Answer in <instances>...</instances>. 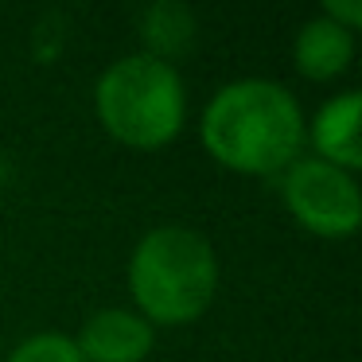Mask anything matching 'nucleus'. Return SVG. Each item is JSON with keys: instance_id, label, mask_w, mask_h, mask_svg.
<instances>
[{"instance_id": "1", "label": "nucleus", "mask_w": 362, "mask_h": 362, "mask_svg": "<svg viewBox=\"0 0 362 362\" xmlns=\"http://www.w3.org/2000/svg\"><path fill=\"white\" fill-rule=\"evenodd\" d=\"M304 110L300 102L269 78H238L226 82L203 110L206 152L222 168L245 175L284 172L304 148Z\"/></svg>"}, {"instance_id": "2", "label": "nucleus", "mask_w": 362, "mask_h": 362, "mask_svg": "<svg viewBox=\"0 0 362 362\" xmlns=\"http://www.w3.org/2000/svg\"><path fill=\"white\" fill-rule=\"evenodd\" d=\"M218 257L199 230L156 226L129 257V292L148 323H191L211 308Z\"/></svg>"}, {"instance_id": "3", "label": "nucleus", "mask_w": 362, "mask_h": 362, "mask_svg": "<svg viewBox=\"0 0 362 362\" xmlns=\"http://www.w3.org/2000/svg\"><path fill=\"white\" fill-rule=\"evenodd\" d=\"M94 105L105 133L129 148H160L183 129L187 94L172 63L144 55H125L105 66L94 90Z\"/></svg>"}, {"instance_id": "4", "label": "nucleus", "mask_w": 362, "mask_h": 362, "mask_svg": "<svg viewBox=\"0 0 362 362\" xmlns=\"http://www.w3.org/2000/svg\"><path fill=\"white\" fill-rule=\"evenodd\" d=\"M281 195H284V206L292 211V218L320 238L354 234L362 222V195L354 175L320 156L292 160L284 168Z\"/></svg>"}, {"instance_id": "5", "label": "nucleus", "mask_w": 362, "mask_h": 362, "mask_svg": "<svg viewBox=\"0 0 362 362\" xmlns=\"http://www.w3.org/2000/svg\"><path fill=\"white\" fill-rule=\"evenodd\" d=\"M74 346L82 362H144L152 351V323L133 308H102L82 323Z\"/></svg>"}, {"instance_id": "6", "label": "nucleus", "mask_w": 362, "mask_h": 362, "mask_svg": "<svg viewBox=\"0 0 362 362\" xmlns=\"http://www.w3.org/2000/svg\"><path fill=\"white\" fill-rule=\"evenodd\" d=\"M362 94L358 90H343L331 102L320 105L312 121V144L320 152V160L343 168V172H354L362 164Z\"/></svg>"}, {"instance_id": "7", "label": "nucleus", "mask_w": 362, "mask_h": 362, "mask_svg": "<svg viewBox=\"0 0 362 362\" xmlns=\"http://www.w3.org/2000/svg\"><path fill=\"white\" fill-rule=\"evenodd\" d=\"M292 59H296V71L312 82H327L335 74H343L354 59V32L331 24L327 16L308 20L296 32L292 43Z\"/></svg>"}, {"instance_id": "8", "label": "nucleus", "mask_w": 362, "mask_h": 362, "mask_svg": "<svg viewBox=\"0 0 362 362\" xmlns=\"http://www.w3.org/2000/svg\"><path fill=\"white\" fill-rule=\"evenodd\" d=\"M141 40H144V55L160 59V63H172L195 40V16L180 0H160V4L144 8Z\"/></svg>"}, {"instance_id": "9", "label": "nucleus", "mask_w": 362, "mask_h": 362, "mask_svg": "<svg viewBox=\"0 0 362 362\" xmlns=\"http://www.w3.org/2000/svg\"><path fill=\"white\" fill-rule=\"evenodd\" d=\"M8 362H82V354L71 335H63V331H40V335L24 339L8 354Z\"/></svg>"}, {"instance_id": "10", "label": "nucleus", "mask_w": 362, "mask_h": 362, "mask_svg": "<svg viewBox=\"0 0 362 362\" xmlns=\"http://www.w3.org/2000/svg\"><path fill=\"white\" fill-rule=\"evenodd\" d=\"M323 16H327L331 24L354 32L358 20H362V4H358V0H323Z\"/></svg>"}]
</instances>
